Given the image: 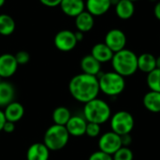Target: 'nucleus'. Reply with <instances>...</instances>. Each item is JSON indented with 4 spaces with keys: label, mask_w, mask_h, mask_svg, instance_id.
Listing matches in <instances>:
<instances>
[{
    "label": "nucleus",
    "mask_w": 160,
    "mask_h": 160,
    "mask_svg": "<svg viewBox=\"0 0 160 160\" xmlns=\"http://www.w3.org/2000/svg\"><path fill=\"white\" fill-rule=\"evenodd\" d=\"M68 91L75 100L85 104L98 98L100 92L98 79L85 73L77 74L69 81Z\"/></svg>",
    "instance_id": "nucleus-1"
},
{
    "label": "nucleus",
    "mask_w": 160,
    "mask_h": 160,
    "mask_svg": "<svg viewBox=\"0 0 160 160\" xmlns=\"http://www.w3.org/2000/svg\"><path fill=\"white\" fill-rule=\"evenodd\" d=\"M111 62L113 71L124 78L132 76L138 70V55L128 49L114 52Z\"/></svg>",
    "instance_id": "nucleus-2"
},
{
    "label": "nucleus",
    "mask_w": 160,
    "mask_h": 160,
    "mask_svg": "<svg viewBox=\"0 0 160 160\" xmlns=\"http://www.w3.org/2000/svg\"><path fill=\"white\" fill-rule=\"evenodd\" d=\"M82 113L88 123L102 125L110 120L112 116V110L105 100L97 98L84 104Z\"/></svg>",
    "instance_id": "nucleus-3"
},
{
    "label": "nucleus",
    "mask_w": 160,
    "mask_h": 160,
    "mask_svg": "<svg viewBox=\"0 0 160 160\" xmlns=\"http://www.w3.org/2000/svg\"><path fill=\"white\" fill-rule=\"evenodd\" d=\"M98 79L100 92L108 97H117L126 88L125 78L115 71L100 73Z\"/></svg>",
    "instance_id": "nucleus-4"
},
{
    "label": "nucleus",
    "mask_w": 160,
    "mask_h": 160,
    "mask_svg": "<svg viewBox=\"0 0 160 160\" xmlns=\"http://www.w3.org/2000/svg\"><path fill=\"white\" fill-rule=\"evenodd\" d=\"M69 137L70 135L65 126L53 124L45 131L43 143L50 151H59L68 143Z\"/></svg>",
    "instance_id": "nucleus-5"
},
{
    "label": "nucleus",
    "mask_w": 160,
    "mask_h": 160,
    "mask_svg": "<svg viewBox=\"0 0 160 160\" xmlns=\"http://www.w3.org/2000/svg\"><path fill=\"white\" fill-rule=\"evenodd\" d=\"M112 131L119 136L130 134L134 128L135 121L133 115L127 111H119L110 118Z\"/></svg>",
    "instance_id": "nucleus-6"
},
{
    "label": "nucleus",
    "mask_w": 160,
    "mask_h": 160,
    "mask_svg": "<svg viewBox=\"0 0 160 160\" xmlns=\"http://www.w3.org/2000/svg\"><path fill=\"white\" fill-rule=\"evenodd\" d=\"M53 43L57 50L60 52H68L72 51L77 46L78 41L75 37V32L63 29L56 33L53 38Z\"/></svg>",
    "instance_id": "nucleus-7"
},
{
    "label": "nucleus",
    "mask_w": 160,
    "mask_h": 160,
    "mask_svg": "<svg viewBox=\"0 0 160 160\" xmlns=\"http://www.w3.org/2000/svg\"><path fill=\"white\" fill-rule=\"evenodd\" d=\"M122 147L121 137L113 131H108L102 134L98 140V148L100 151L112 156Z\"/></svg>",
    "instance_id": "nucleus-8"
},
{
    "label": "nucleus",
    "mask_w": 160,
    "mask_h": 160,
    "mask_svg": "<svg viewBox=\"0 0 160 160\" xmlns=\"http://www.w3.org/2000/svg\"><path fill=\"white\" fill-rule=\"evenodd\" d=\"M104 43L113 52H117L126 49L127 36L121 29L113 28L107 32L104 38Z\"/></svg>",
    "instance_id": "nucleus-9"
},
{
    "label": "nucleus",
    "mask_w": 160,
    "mask_h": 160,
    "mask_svg": "<svg viewBox=\"0 0 160 160\" xmlns=\"http://www.w3.org/2000/svg\"><path fill=\"white\" fill-rule=\"evenodd\" d=\"M18 63L15 55L11 53H3L0 55V77L10 78L18 69Z\"/></svg>",
    "instance_id": "nucleus-10"
},
{
    "label": "nucleus",
    "mask_w": 160,
    "mask_h": 160,
    "mask_svg": "<svg viewBox=\"0 0 160 160\" xmlns=\"http://www.w3.org/2000/svg\"><path fill=\"white\" fill-rule=\"evenodd\" d=\"M87 121L83 116L71 115L70 119L65 126L68 134L73 137H81L85 134Z\"/></svg>",
    "instance_id": "nucleus-11"
},
{
    "label": "nucleus",
    "mask_w": 160,
    "mask_h": 160,
    "mask_svg": "<svg viewBox=\"0 0 160 160\" xmlns=\"http://www.w3.org/2000/svg\"><path fill=\"white\" fill-rule=\"evenodd\" d=\"M59 6L66 16L72 18H75L85 10L84 0H62Z\"/></svg>",
    "instance_id": "nucleus-12"
},
{
    "label": "nucleus",
    "mask_w": 160,
    "mask_h": 160,
    "mask_svg": "<svg viewBox=\"0 0 160 160\" xmlns=\"http://www.w3.org/2000/svg\"><path fill=\"white\" fill-rule=\"evenodd\" d=\"M110 0H86L85 9L94 17H99L106 14L111 8Z\"/></svg>",
    "instance_id": "nucleus-13"
},
{
    "label": "nucleus",
    "mask_w": 160,
    "mask_h": 160,
    "mask_svg": "<svg viewBox=\"0 0 160 160\" xmlns=\"http://www.w3.org/2000/svg\"><path fill=\"white\" fill-rule=\"evenodd\" d=\"M50 150L43 142L31 144L26 152L27 160H49Z\"/></svg>",
    "instance_id": "nucleus-14"
},
{
    "label": "nucleus",
    "mask_w": 160,
    "mask_h": 160,
    "mask_svg": "<svg viewBox=\"0 0 160 160\" xmlns=\"http://www.w3.org/2000/svg\"><path fill=\"white\" fill-rule=\"evenodd\" d=\"M81 69L82 73L92 75V76H98L101 71V64L94 58L91 54H87L83 56L80 63Z\"/></svg>",
    "instance_id": "nucleus-15"
},
{
    "label": "nucleus",
    "mask_w": 160,
    "mask_h": 160,
    "mask_svg": "<svg viewBox=\"0 0 160 160\" xmlns=\"http://www.w3.org/2000/svg\"><path fill=\"white\" fill-rule=\"evenodd\" d=\"M113 54L114 52L104 42L95 44L91 50V55L96 58L100 64L112 61Z\"/></svg>",
    "instance_id": "nucleus-16"
},
{
    "label": "nucleus",
    "mask_w": 160,
    "mask_h": 160,
    "mask_svg": "<svg viewBox=\"0 0 160 160\" xmlns=\"http://www.w3.org/2000/svg\"><path fill=\"white\" fill-rule=\"evenodd\" d=\"M3 112L6 120L12 123H17L24 115V108L22 104L17 101H12L11 103L7 105Z\"/></svg>",
    "instance_id": "nucleus-17"
},
{
    "label": "nucleus",
    "mask_w": 160,
    "mask_h": 160,
    "mask_svg": "<svg viewBox=\"0 0 160 160\" xmlns=\"http://www.w3.org/2000/svg\"><path fill=\"white\" fill-rule=\"evenodd\" d=\"M95 25V17L90 14L87 10L82 11L75 17V26L77 31L87 33L93 29Z\"/></svg>",
    "instance_id": "nucleus-18"
},
{
    "label": "nucleus",
    "mask_w": 160,
    "mask_h": 160,
    "mask_svg": "<svg viewBox=\"0 0 160 160\" xmlns=\"http://www.w3.org/2000/svg\"><path fill=\"white\" fill-rule=\"evenodd\" d=\"M156 60L157 57L150 52L142 53L138 56V70H141L146 74L150 73L157 68Z\"/></svg>",
    "instance_id": "nucleus-19"
},
{
    "label": "nucleus",
    "mask_w": 160,
    "mask_h": 160,
    "mask_svg": "<svg viewBox=\"0 0 160 160\" xmlns=\"http://www.w3.org/2000/svg\"><path fill=\"white\" fill-rule=\"evenodd\" d=\"M115 7V13L121 20H128L135 13L134 2L130 0H120Z\"/></svg>",
    "instance_id": "nucleus-20"
},
{
    "label": "nucleus",
    "mask_w": 160,
    "mask_h": 160,
    "mask_svg": "<svg viewBox=\"0 0 160 160\" xmlns=\"http://www.w3.org/2000/svg\"><path fill=\"white\" fill-rule=\"evenodd\" d=\"M144 108L154 113L160 112V93L155 91L147 92L142 98Z\"/></svg>",
    "instance_id": "nucleus-21"
},
{
    "label": "nucleus",
    "mask_w": 160,
    "mask_h": 160,
    "mask_svg": "<svg viewBox=\"0 0 160 160\" xmlns=\"http://www.w3.org/2000/svg\"><path fill=\"white\" fill-rule=\"evenodd\" d=\"M15 89L10 82H0V108H5L7 105L14 101Z\"/></svg>",
    "instance_id": "nucleus-22"
},
{
    "label": "nucleus",
    "mask_w": 160,
    "mask_h": 160,
    "mask_svg": "<svg viewBox=\"0 0 160 160\" xmlns=\"http://www.w3.org/2000/svg\"><path fill=\"white\" fill-rule=\"evenodd\" d=\"M15 29L16 22L14 19L8 14H0V35L4 37L10 36L14 33Z\"/></svg>",
    "instance_id": "nucleus-23"
},
{
    "label": "nucleus",
    "mask_w": 160,
    "mask_h": 160,
    "mask_svg": "<svg viewBox=\"0 0 160 160\" xmlns=\"http://www.w3.org/2000/svg\"><path fill=\"white\" fill-rule=\"evenodd\" d=\"M70 117H71L70 111L67 107H64V106L55 108L52 115L53 123L59 126H66L68 120L70 119Z\"/></svg>",
    "instance_id": "nucleus-24"
},
{
    "label": "nucleus",
    "mask_w": 160,
    "mask_h": 160,
    "mask_svg": "<svg viewBox=\"0 0 160 160\" xmlns=\"http://www.w3.org/2000/svg\"><path fill=\"white\" fill-rule=\"evenodd\" d=\"M146 83L150 91L160 93V69L156 68L147 74Z\"/></svg>",
    "instance_id": "nucleus-25"
},
{
    "label": "nucleus",
    "mask_w": 160,
    "mask_h": 160,
    "mask_svg": "<svg viewBox=\"0 0 160 160\" xmlns=\"http://www.w3.org/2000/svg\"><path fill=\"white\" fill-rule=\"evenodd\" d=\"M134 155L129 147L122 146L112 155V160H133Z\"/></svg>",
    "instance_id": "nucleus-26"
},
{
    "label": "nucleus",
    "mask_w": 160,
    "mask_h": 160,
    "mask_svg": "<svg viewBox=\"0 0 160 160\" xmlns=\"http://www.w3.org/2000/svg\"><path fill=\"white\" fill-rule=\"evenodd\" d=\"M99 134H100V125L87 122L85 135H87L90 138H97L99 136Z\"/></svg>",
    "instance_id": "nucleus-27"
},
{
    "label": "nucleus",
    "mask_w": 160,
    "mask_h": 160,
    "mask_svg": "<svg viewBox=\"0 0 160 160\" xmlns=\"http://www.w3.org/2000/svg\"><path fill=\"white\" fill-rule=\"evenodd\" d=\"M18 65H25L30 61V54L26 51H20L15 54Z\"/></svg>",
    "instance_id": "nucleus-28"
},
{
    "label": "nucleus",
    "mask_w": 160,
    "mask_h": 160,
    "mask_svg": "<svg viewBox=\"0 0 160 160\" xmlns=\"http://www.w3.org/2000/svg\"><path fill=\"white\" fill-rule=\"evenodd\" d=\"M88 160H112V156L98 150L91 154Z\"/></svg>",
    "instance_id": "nucleus-29"
},
{
    "label": "nucleus",
    "mask_w": 160,
    "mask_h": 160,
    "mask_svg": "<svg viewBox=\"0 0 160 160\" xmlns=\"http://www.w3.org/2000/svg\"><path fill=\"white\" fill-rule=\"evenodd\" d=\"M39 2L45 7L55 8V7H58L60 5L62 0H39Z\"/></svg>",
    "instance_id": "nucleus-30"
},
{
    "label": "nucleus",
    "mask_w": 160,
    "mask_h": 160,
    "mask_svg": "<svg viewBox=\"0 0 160 160\" xmlns=\"http://www.w3.org/2000/svg\"><path fill=\"white\" fill-rule=\"evenodd\" d=\"M121 137V142L122 146L124 147H129V145L132 143V137L130 134H125L120 136Z\"/></svg>",
    "instance_id": "nucleus-31"
},
{
    "label": "nucleus",
    "mask_w": 160,
    "mask_h": 160,
    "mask_svg": "<svg viewBox=\"0 0 160 160\" xmlns=\"http://www.w3.org/2000/svg\"><path fill=\"white\" fill-rule=\"evenodd\" d=\"M15 130V123L9 122V121H6L4 127H3V130L6 133H12Z\"/></svg>",
    "instance_id": "nucleus-32"
},
{
    "label": "nucleus",
    "mask_w": 160,
    "mask_h": 160,
    "mask_svg": "<svg viewBox=\"0 0 160 160\" xmlns=\"http://www.w3.org/2000/svg\"><path fill=\"white\" fill-rule=\"evenodd\" d=\"M154 14H155V17L158 21H160V1H158L154 7Z\"/></svg>",
    "instance_id": "nucleus-33"
},
{
    "label": "nucleus",
    "mask_w": 160,
    "mask_h": 160,
    "mask_svg": "<svg viewBox=\"0 0 160 160\" xmlns=\"http://www.w3.org/2000/svg\"><path fill=\"white\" fill-rule=\"evenodd\" d=\"M6 117H5V114H4V112L2 110H0V131L3 130V127L6 123Z\"/></svg>",
    "instance_id": "nucleus-34"
},
{
    "label": "nucleus",
    "mask_w": 160,
    "mask_h": 160,
    "mask_svg": "<svg viewBox=\"0 0 160 160\" xmlns=\"http://www.w3.org/2000/svg\"><path fill=\"white\" fill-rule=\"evenodd\" d=\"M75 37H76L77 41L80 42V41H82V40L83 39V38H84V33H82V32H81V31H77V32H75Z\"/></svg>",
    "instance_id": "nucleus-35"
},
{
    "label": "nucleus",
    "mask_w": 160,
    "mask_h": 160,
    "mask_svg": "<svg viewBox=\"0 0 160 160\" xmlns=\"http://www.w3.org/2000/svg\"><path fill=\"white\" fill-rule=\"evenodd\" d=\"M156 63H157V68L160 69V55L157 57V60H156Z\"/></svg>",
    "instance_id": "nucleus-36"
},
{
    "label": "nucleus",
    "mask_w": 160,
    "mask_h": 160,
    "mask_svg": "<svg viewBox=\"0 0 160 160\" xmlns=\"http://www.w3.org/2000/svg\"><path fill=\"white\" fill-rule=\"evenodd\" d=\"M110 1H111L112 6H115V5H117V4L119 3V1H120V0H110Z\"/></svg>",
    "instance_id": "nucleus-37"
},
{
    "label": "nucleus",
    "mask_w": 160,
    "mask_h": 160,
    "mask_svg": "<svg viewBox=\"0 0 160 160\" xmlns=\"http://www.w3.org/2000/svg\"><path fill=\"white\" fill-rule=\"evenodd\" d=\"M6 3V0H0V8H2Z\"/></svg>",
    "instance_id": "nucleus-38"
},
{
    "label": "nucleus",
    "mask_w": 160,
    "mask_h": 160,
    "mask_svg": "<svg viewBox=\"0 0 160 160\" xmlns=\"http://www.w3.org/2000/svg\"><path fill=\"white\" fill-rule=\"evenodd\" d=\"M130 1H132V2H137V1H139V0H130Z\"/></svg>",
    "instance_id": "nucleus-39"
},
{
    "label": "nucleus",
    "mask_w": 160,
    "mask_h": 160,
    "mask_svg": "<svg viewBox=\"0 0 160 160\" xmlns=\"http://www.w3.org/2000/svg\"><path fill=\"white\" fill-rule=\"evenodd\" d=\"M1 79H2V78H1V77H0V82H1Z\"/></svg>",
    "instance_id": "nucleus-40"
}]
</instances>
